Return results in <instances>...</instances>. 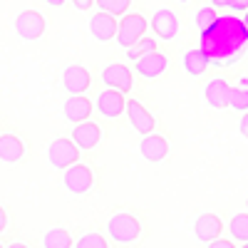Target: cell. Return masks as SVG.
<instances>
[{"label": "cell", "mask_w": 248, "mask_h": 248, "mask_svg": "<svg viewBox=\"0 0 248 248\" xmlns=\"http://www.w3.org/2000/svg\"><path fill=\"white\" fill-rule=\"evenodd\" d=\"M199 35H201L199 47L214 65H231L243 55L248 45V30L243 25V17L236 15H218L216 23Z\"/></svg>", "instance_id": "cell-1"}, {"label": "cell", "mask_w": 248, "mask_h": 248, "mask_svg": "<svg viewBox=\"0 0 248 248\" xmlns=\"http://www.w3.org/2000/svg\"><path fill=\"white\" fill-rule=\"evenodd\" d=\"M107 233L109 238H114L117 243L122 246H129L134 241H139L141 236V223L134 214H127V211H119L114 214L109 221H107Z\"/></svg>", "instance_id": "cell-2"}, {"label": "cell", "mask_w": 248, "mask_h": 248, "mask_svg": "<svg viewBox=\"0 0 248 248\" xmlns=\"http://www.w3.org/2000/svg\"><path fill=\"white\" fill-rule=\"evenodd\" d=\"M147 30H149V20L144 17L141 13H124L119 17V28H117L114 43L127 50V47H132L137 43L141 35H147Z\"/></svg>", "instance_id": "cell-3"}, {"label": "cell", "mask_w": 248, "mask_h": 248, "mask_svg": "<svg viewBox=\"0 0 248 248\" xmlns=\"http://www.w3.org/2000/svg\"><path fill=\"white\" fill-rule=\"evenodd\" d=\"M15 35L20 40H25V43H32V40H40L45 35L47 30V20L43 13H37V10H23V13H17L15 15Z\"/></svg>", "instance_id": "cell-4"}, {"label": "cell", "mask_w": 248, "mask_h": 248, "mask_svg": "<svg viewBox=\"0 0 248 248\" xmlns=\"http://www.w3.org/2000/svg\"><path fill=\"white\" fill-rule=\"evenodd\" d=\"M62 184H65V189L75 196H82L87 194L92 186H94V171L92 167H87V164H72V167L65 169V174H62Z\"/></svg>", "instance_id": "cell-5"}, {"label": "cell", "mask_w": 248, "mask_h": 248, "mask_svg": "<svg viewBox=\"0 0 248 248\" xmlns=\"http://www.w3.org/2000/svg\"><path fill=\"white\" fill-rule=\"evenodd\" d=\"M47 159H50V167L65 171L67 167L79 161V147L72 139H52L47 147Z\"/></svg>", "instance_id": "cell-6"}, {"label": "cell", "mask_w": 248, "mask_h": 248, "mask_svg": "<svg viewBox=\"0 0 248 248\" xmlns=\"http://www.w3.org/2000/svg\"><path fill=\"white\" fill-rule=\"evenodd\" d=\"M102 85L109 87V90H119L122 94H129L134 90V70L127 65H119V62H112L102 70L99 75Z\"/></svg>", "instance_id": "cell-7"}, {"label": "cell", "mask_w": 248, "mask_h": 248, "mask_svg": "<svg viewBox=\"0 0 248 248\" xmlns=\"http://www.w3.org/2000/svg\"><path fill=\"white\" fill-rule=\"evenodd\" d=\"M149 28L154 32L156 40H164V43H169V40H174L181 30V20L179 15L171 10V8H159L152 20H149Z\"/></svg>", "instance_id": "cell-8"}, {"label": "cell", "mask_w": 248, "mask_h": 248, "mask_svg": "<svg viewBox=\"0 0 248 248\" xmlns=\"http://www.w3.org/2000/svg\"><path fill=\"white\" fill-rule=\"evenodd\" d=\"M134 75H139L141 79H159L164 72L169 70V55H164L159 50H152L147 55H141L134 60Z\"/></svg>", "instance_id": "cell-9"}, {"label": "cell", "mask_w": 248, "mask_h": 248, "mask_svg": "<svg viewBox=\"0 0 248 248\" xmlns=\"http://www.w3.org/2000/svg\"><path fill=\"white\" fill-rule=\"evenodd\" d=\"M87 28H90V35L97 40V43H112V40L117 37L119 17H114L112 13H105V10H97V13L90 15Z\"/></svg>", "instance_id": "cell-10"}, {"label": "cell", "mask_w": 248, "mask_h": 248, "mask_svg": "<svg viewBox=\"0 0 248 248\" xmlns=\"http://www.w3.org/2000/svg\"><path fill=\"white\" fill-rule=\"evenodd\" d=\"M94 109L99 112V117H105V119H119L124 114V109H127V94H122L119 90L105 87L97 94Z\"/></svg>", "instance_id": "cell-11"}, {"label": "cell", "mask_w": 248, "mask_h": 248, "mask_svg": "<svg viewBox=\"0 0 248 248\" xmlns=\"http://www.w3.org/2000/svg\"><path fill=\"white\" fill-rule=\"evenodd\" d=\"M124 114H127L132 129H134L137 134H141V137H144V134H152V132L156 129L154 114L144 107L139 99H127V109H124Z\"/></svg>", "instance_id": "cell-12"}, {"label": "cell", "mask_w": 248, "mask_h": 248, "mask_svg": "<svg viewBox=\"0 0 248 248\" xmlns=\"http://www.w3.org/2000/svg\"><path fill=\"white\" fill-rule=\"evenodd\" d=\"M70 139L79 147V152H92V149H97L99 144H102V127H99L97 122H92V119L79 122V124H75V127H72Z\"/></svg>", "instance_id": "cell-13"}, {"label": "cell", "mask_w": 248, "mask_h": 248, "mask_svg": "<svg viewBox=\"0 0 248 248\" xmlns=\"http://www.w3.org/2000/svg\"><path fill=\"white\" fill-rule=\"evenodd\" d=\"M62 87L70 94H87V90L92 87V75L87 67L82 65H70L62 72Z\"/></svg>", "instance_id": "cell-14"}, {"label": "cell", "mask_w": 248, "mask_h": 248, "mask_svg": "<svg viewBox=\"0 0 248 248\" xmlns=\"http://www.w3.org/2000/svg\"><path fill=\"white\" fill-rule=\"evenodd\" d=\"M139 152H141L144 159L152 161V164L164 161V159H167V154H169V139L164 137V134H156V132L144 134L141 141H139Z\"/></svg>", "instance_id": "cell-15"}, {"label": "cell", "mask_w": 248, "mask_h": 248, "mask_svg": "<svg viewBox=\"0 0 248 248\" xmlns=\"http://www.w3.org/2000/svg\"><path fill=\"white\" fill-rule=\"evenodd\" d=\"M94 112V105L92 99H87L85 94H70L62 105V114H65L67 122L72 124H79V122H87Z\"/></svg>", "instance_id": "cell-16"}, {"label": "cell", "mask_w": 248, "mask_h": 248, "mask_svg": "<svg viewBox=\"0 0 248 248\" xmlns=\"http://www.w3.org/2000/svg\"><path fill=\"white\" fill-rule=\"evenodd\" d=\"M229 94H231V85L223 77L209 79L203 87V99L211 109H226L229 107Z\"/></svg>", "instance_id": "cell-17"}, {"label": "cell", "mask_w": 248, "mask_h": 248, "mask_svg": "<svg viewBox=\"0 0 248 248\" xmlns=\"http://www.w3.org/2000/svg\"><path fill=\"white\" fill-rule=\"evenodd\" d=\"M221 231H223V221L218 214H201L194 223V236L201 243H211V241L221 238Z\"/></svg>", "instance_id": "cell-18"}, {"label": "cell", "mask_w": 248, "mask_h": 248, "mask_svg": "<svg viewBox=\"0 0 248 248\" xmlns=\"http://www.w3.org/2000/svg\"><path fill=\"white\" fill-rule=\"evenodd\" d=\"M25 159V141L17 134H0V161L17 164Z\"/></svg>", "instance_id": "cell-19"}, {"label": "cell", "mask_w": 248, "mask_h": 248, "mask_svg": "<svg viewBox=\"0 0 248 248\" xmlns=\"http://www.w3.org/2000/svg\"><path fill=\"white\" fill-rule=\"evenodd\" d=\"M209 57H206V52L201 47H194L189 52H184V70L186 75H191V77H201L206 70H209Z\"/></svg>", "instance_id": "cell-20"}, {"label": "cell", "mask_w": 248, "mask_h": 248, "mask_svg": "<svg viewBox=\"0 0 248 248\" xmlns=\"http://www.w3.org/2000/svg\"><path fill=\"white\" fill-rule=\"evenodd\" d=\"M43 248H72V236L67 229H50L43 236Z\"/></svg>", "instance_id": "cell-21"}, {"label": "cell", "mask_w": 248, "mask_h": 248, "mask_svg": "<svg viewBox=\"0 0 248 248\" xmlns=\"http://www.w3.org/2000/svg\"><path fill=\"white\" fill-rule=\"evenodd\" d=\"M229 107L236 109V112H246V109H248V77L241 79V85H238V87H231Z\"/></svg>", "instance_id": "cell-22"}, {"label": "cell", "mask_w": 248, "mask_h": 248, "mask_svg": "<svg viewBox=\"0 0 248 248\" xmlns=\"http://www.w3.org/2000/svg\"><path fill=\"white\" fill-rule=\"evenodd\" d=\"M156 43H159L156 37H152V35H141L132 47H127V57H129V60H137V57H141V55H147V52L156 50Z\"/></svg>", "instance_id": "cell-23"}, {"label": "cell", "mask_w": 248, "mask_h": 248, "mask_svg": "<svg viewBox=\"0 0 248 248\" xmlns=\"http://www.w3.org/2000/svg\"><path fill=\"white\" fill-rule=\"evenodd\" d=\"M218 20V10L214 8V5H206V8H199L196 10V15H194V23H196V28H199V32H203V30H209L214 23Z\"/></svg>", "instance_id": "cell-24"}, {"label": "cell", "mask_w": 248, "mask_h": 248, "mask_svg": "<svg viewBox=\"0 0 248 248\" xmlns=\"http://www.w3.org/2000/svg\"><path fill=\"white\" fill-rule=\"evenodd\" d=\"M229 231H231V238L246 243L248 241V211L246 214H236L229 223Z\"/></svg>", "instance_id": "cell-25"}, {"label": "cell", "mask_w": 248, "mask_h": 248, "mask_svg": "<svg viewBox=\"0 0 248 248\" xmlns=\"http://www.w3.org/2000/svg\"><path fill=\"white\" fill-rule=\"evenodd\" d=\"M94 5L105 13H112L114 17H122L124 13H129L132 0H94Z\"/></svg>", "instance_id": "cell-26"}, {"label": "cell", "mask_w": 248, "mask_h": 248, "mask_svg": "<svg viewBox=\"0 0 248 248\" xmlns=\"http://www.w3.org/2000/svg\"><path fill=\"white\" fill-rule=\"evenodd\" d=\"M75 248H109V246H107L105 236L92 231V233H85V236H82V238L75 243Z\"/></svg>", "instance_id": "cell-27"}, {"label": "cell", "mask_w": 248, "mask_h": 248, "mask_svg": "<svg viewBox=\"0 0 248 248\" xmlns=\"http://www.w3.org/2000/svg\"><path fill=\"white\" fill-rule=\"evenodd\" d=\"M70 3H72V8L79 10V13H87V10L94 8V0H70Z\"/></svg>", "instance_id": "cell-28"}, {"label": "cell", "mask_w": 248, "mask_h": 248, "mask_svg": "<svg viewBox=\"0 0 248 248\" xmlns=\"http://www.w3.org/2000/svg\"><path fill=\"white\" fill-rule=\"evenodd\" d=\"M206 248H236V243L229 241V238H216L211 243H206Z\"/></svg>", "instance_id": "cell-29"}, {"label": "cell", "mask_w": 248, "mask_h": 248, "mask_svg": "<svg viewBox=\"0 0 248 248\" xmlns=\"http://www.w3.org/2000/svg\"><path fill=\"white\" fill-rule=\"evenodd\" d=\"M238 132L248 139V109L243 112V117H241V122H238Z\"/></svg>", "instance_id": "cell-30"}, {"label": "cell", "mask_w": 248, "mask_h": 248, "mask_svg": "<svg viewBox=\"0 0 248 248\" xmlns=\"http://www.w3.org/2000/svg\"><path fill=\"white\" fill-rule=\"evenodd\" d=\"M231 10H233V13H246V10H248V0H233Z\"/></svg>", "instance_id": "cell-31"}, {"label": "cell", "mask_w": 248, "mask_h": 248, "mask_svg": "<svg viewBox=\"0 0 248 248\" xmlns=\"http://www.w3.org/2000/svg\"><path fill=\"white\" fill-rule=\"evenodd\" d=\"M211 5H214V8H218V10H221V8H229V10H231L233 0H211Z\"/></svg>", "instance_id": "cell-32"}, {"label": "cell", "mask_w": 248, "mask_h": 248, "mask_svg": "<svg viewBox=\"0 0 248 248\" xmlns=\"http://www.w3.org/2000/svg\"><path fill=\"white\" fill-rule=\"evenodd\" d=\"M8 229V214H5V209L0 206V233H3Z\"/></svg>", "instance_id": "cell-33"}, {"label": "cell", "mask_w": 248, "mask_h": 248, "mask_svg": "<svg viewBox=\"0 0 248 248\" xmlns=\"http://www.w3.org/2000/svg\"><path fill=\"white\" fill-rule=\"evenodd\" d=\"M45 3H47L50 8H62V5L67 3V0H45Z\"/></svg>", "instance_id": "cell-34"}, {"label": "cell", "mask_w": 248, "mask_h": 248, "mask_svg": "<svg viewBox=\"0 0 248 248\" xmlns=\"http://www.w3.org/2000/svg\"><path fill=\"white\" fill-rule=\"evenodd\" d=\"M5 248H28L25 243H10V246H5Z\"/></svg>", "instance_id": "cell-35"}, {"label": "cell", "mask_w": 248, "mask_h": 248, "mask_svg": "<svg viewBox=\"0 0 248 248\" xmlns=\"http://www.w3.org/2000/svg\"><path fill=\"white\" fill-rule=\"evenodd\" d=\"M176 3H181V5H186V3H191V0H176Z\"/></svg>", "instance_id": "cell-36"}, {"label": "cell", "mask_w": 248, "mask_h": 248, "mask_svg": "<svg viewBox=\"0 0 248 248\" xmlns=\"http://www.w3.org/2000/svg\"><path fill=\"white\" fill-rule=\"evenodd\" d=\"M241 248H248V241H246V243H243V246H241Z\"/></svg>", "instance_id": "cell-37"}, {"label": "cell", "mask_w": 248, "mask_h": 248, "mask_svg": "<svg viewBox=\"0 0 248 248\" xmlns=\"http://www.w3.org/2000/svg\"><path fill=\"white\" fill-rule=\"evenodd\" d=\"M246 211H248V199H246Z\"/></svg>", "instance_id": "cell-38"}, {"label": "cell", "mask_w": 248, "mask_h": 248, "mask_svg": "<svg viewBox=\"0 0 248 248\" xmlns=\"http://www.w3.org/2000/svg\"><path fill=\"white\" fill-rule=\"evenodd\" d=\"M0 248H3V246H0Z\"/></svg>", "instance_id": "cell-39"}]
</instances>
